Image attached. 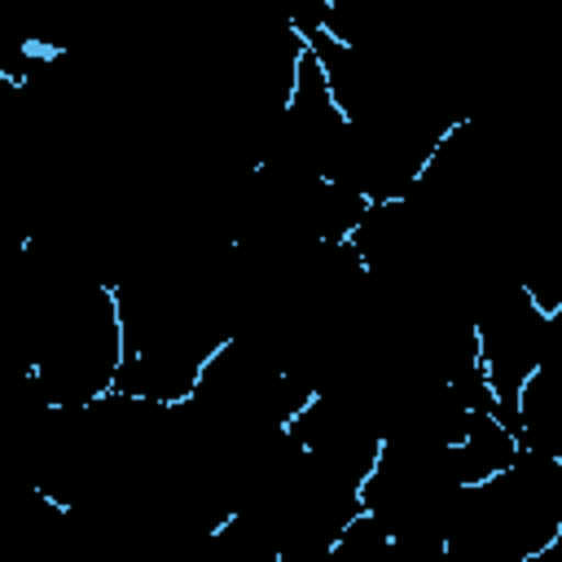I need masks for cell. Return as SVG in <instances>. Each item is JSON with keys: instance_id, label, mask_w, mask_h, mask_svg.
Masks as SVG:
<instances>
[{"instance_id": "obj_1", "label": "cell", "mask_w": 562, "mask_h": 562, "mask_svg": "<svg viewBox=\"0 0 562 562\" xmlns=\"http://www.w3.org/2000/svg\"><path fill=\"white\" fill-rule=\"evenodd\" d=\"M562 540V465L518 452L509 470L465 487L443 536L448 562H531Z\"/></svg>"}, {"instance_id": "obj_2", "label": "cell", "mask_w": 562, "mask_h": 562, "mask_svg": "<svg viewBox=\"0 0 562 562\" xmlns=\"http://www.w3.org/2000/svg\"><path fill=\"white\" fill-rule=\"evenodd\" d=\"M465 487H474V474L461 443L395 439L382 443V457L364 479V514L391 540L443 544Z\"/></svg>"}, {"instance_id": "obj_3", "label": "cell", "mask_w": 562, "mask_h": 562, "mask_svg": "<svg viewBox=\"0 0 562 562\" xmlns=\"http://www.w3.org/2000/svg\"><path fill=\"white\" fill-rule=\"evenodd\" d=\"M347 158V119L329 92V79L316 61L312 48H303L294 92L259 154L255 167H268L277 176H299V180H334L342 176Z\"/></svg>"}, {"instance_id": "obj_4", "label": "cell", "mask_w": 562, "mask_h": 562, "mask_svg": "<svg viewBox=\"0 0 562 562\" xmlns=\"http://www.w3.org/2000/svg\"><path fill=\"white\" fill-rule=\"evenodd\" d=\"M474 342H479L487 391L496 400V417L509 426L522 400V386L544 364L549 312L527 294V285H505L474 312Z\"/></svg>"}, {"instance_id": "obj_5", "label": "cell", "mask_w": 562, "mask_h": 562, "mask_svg": "<svg viewBox=\"0 0 562 562\" xmlns=\"http://www.w3.org/2000/svg\"><path fill=\"white\" fill-rule=\"evenodd\" d=\"M509 430L527 452L562 465V360H544L536 369V378L522 386Z\"/></svg>"}, {"instance_id": "obj_6", "label": "cell", "mask_w": 562, "mask_h": 562, "mask_svg": "<svg viewBox=\"0 0 562 562\" xmlns=\"http://www.w3.org/2000/svg\"><path fill=\"white\" fill-rule=\"evenodd\" d=\"M329 562H448L443 544H417V540H391L369 514L338 540Z\"/></svg>"}, {"instance_id": "obj_7", "label": "cell", "mask_w": 562, "mask_h": 562, "mask_svg": "<svg viewBox=\"0 0 562 562\" xmlns=\"http://www.w3.org/2000/svg\"><path fill=\"white\" fill-rule=\"evenodd\" d=\"M211 562H281V553L259 536V527L250 518L233 514L211 536Z\"/></svg>"}, {"instance_id": "obj_8", "label": "cell", "mask_w": 562, "mask_h": 562, "mask_svg": "<svg viewBox=\"0 0 562 562\" xmlns=\"http://www.w3.org/2000/svg\"><path fill=\"white\" fill-rule=\"evenodd\" d=\"M531 562H562V540H558V544H553V549H544V553H540V558H531Z\"/></svg>"}]
</instances>
